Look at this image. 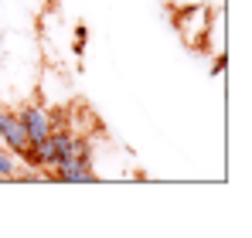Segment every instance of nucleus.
<instances>
[{"instance_id":"obj_1","label":"nucleus","mask_w":252,"mask_h":238,"mask_svg":"<svg viewBox=\"0 0 252 238\" xmlns=\"http://www.w3.org/2000/svg\"><path fill=\"white\" fill-rule=\"evenodd\" d=\"M208 28H211L208 3H191V7H181L177 10V31H181V38L188 41L191 48H198L205 41Z\"/></svg>"},{"instance_id":"obj_2","label":"nucleus","mask_w":252,"mask_h":238,"mask_svg":"<svg viewBox=\"0 0 252 238\" xmlns=\"http://www.w3.org/2000/svg\"><path fill=\"white\" fill-rule=\"evenodd\" d=\"M17 116H21V122H24V129H28L31 143H41L44 136H51V133L58 129V119H55V113H51L48 106H38V102L24 106Z\"/></svg>"},{"instance_id":"obj_3","label":"nucleus","mask_w":252,"mask_h":238,"mask_svg":"<svg viewBox=\"0 0 252 238\" xmlns=\"http://www.w3.org/2000/svg\"><path fill=\"white\" fill-rule=\"evenodd\" d=\"M0 143L14 153V157H21L24 150H28V143H31V136H28V129H24V122L17 113H3L0 109Z\"/></svg>"},{"instance_id":"obj_4","label":"nucleus","mask_w":252,"mask_h":238,"mask_svg":"<svg viewBox=\"0 0 252 238\" xmlns=\"http://www.w3.org/2000/svg\"><path fill=\"white\" fill-rule=\"evenodd\" d=\"M48 177L55 180H65V184H89L95 180V170H92V157H75V160H62L48 170Z\"/></svg>"},{"instance_id":"obj_5","label":"nucleus","mask_w":252,"mask_h":238,"mask_svg":"<svg viewBox=\"0 0 252 238\" xmlns=\"http://www.w3.org/2000/svg\"><path fill=\"white\" fill-rule=\"evenodd\" d=\"M17 174V160L7 147H0V177H14Z\"/></svg>"},{"instance_id":"obj_6","label":"nucleus","mask_w":252,"mask_h":238,"mask_svg":"<svg viewBox=\"0 0 252 238\" xmlns=\"http://www.w3.org/2000/svg\"><path fill=\"white\" fill-rule=\"evenodd\" d=\"M85 38H89V31H85V24H79V28H75V55L85 48Z\"/></svg>"},{"instance_id":"obj_7","label":"nucleus","mask_w":252,"mask_h":238,"mask_svg":"<svg viewBox=\"0 0 252 238\" xmlns=\"http://www.w3.org/2000/svg\"><path fill=\"white\" fill-rule=\"evenodd\" d=\"M225 65H228V58H225V55H221V51H218V58H215V72H218V75H221V72H225Z\"/></svg>"}]
</instances>
